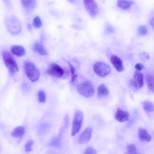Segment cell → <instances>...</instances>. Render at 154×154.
<instances>
[{
  "instance_id": "5",
  "label": "cell",
  "mask_w": 154,
  "mask_h": 154,
  "mask_svg": "<svg viewBox=\"0 0 154 154\" xmlns=\"http://www.w3.org/2000/svg\"><path fill=\"white\" fill-rule=\"evenodd\" d=\"M93 70L95 73L100 77H105L111 72V67L108 64L99 61L93 65Z\"/></svg>"
},
{
  "instance_id": "25",
  "label": "cell",
  "mask_w": 154,
  "mask_h": 154,
  "mask_svg": "<svg viewBox=\"0 0 154 154\" xmlns=\"http://www.w3.org/2000/svg\"><path fill=\"white\" fill-rule=\"evenodd\" d=\"M137 32H138V35H141V36H144V35H146V34L147 32V28L144 25H140V26H139V27L138 28Z\"/></svg>"
},
{
  "instance_id": "17",
  "label": "cell",
  "mask_w": 154,
  "mask_h": 154,
  "mask_svg": "<svg viewBox=\"0 0 154 154\" xmlns=\"http://www.w3.org/2000/svg\"><path fill=\"white\" fill-rule=\"evenodd\" d=\"M133 4V1L131 0H118L117 6L123 10H128L131 8Z\"/></svg>"
},
{
  "instance_id": "19",
  "label": "cell",
  "mask_w": 154,
  "mask_h": 154,
  "mask_svg": "<svg viewBox=\"0 0 154 154\" xmlns=\"http://www.w3.org/2000/svg\"><path fill=\"white\" fill-rule=\"evenodd\" d=\"M67 63L69 66V70H70V73L71 75L72 82L74 84H76L78 82V75L76 73L75 69L74 66L69 61H67Z\"/></svg>"
},
{
  "instance_id": "1",
  "label": "cell",
  "mask_w": 154,
  "mask_h": 154,
  "mask_svg": "<svg viewBox=\"0 0 154 154\" xmlns=\"http://www.w3.org/2000/svg\"><path fill=\"white\" fill-rule=\"evenodd\" d=\"M23 66L25 72L30 81L35 82L39 79L40 71L32 62L25 61Z\"/></svg>"
},
{
  "instance_id": "22",
  "label": "cell",
  "mask_w": 154,
  "mask_h": 154,
  "mask_svg": "<svg viewBox=\"0 0 154 154\" xmlns=\"http://www.w3.org/2000/svg\"><path fill=\"white\" fill-rule=\"evenodd\" d=\"M61 135L60 134L57 136H55L51 140L49 143V146H54V147H58L61 144Z\"/></svg>"
},
{
  "instance_id": "28",
  "label": "cell",
  "mask_w": 154,
  "mask_h": 154,
  "mask_svg": "<svg viewBox=\"0 0 154 154\" xmlns=\"http://www.w3.org/2000/svg\"><path fill=\"white\" fill-rule=\"evenodd\" d=\"M33 143H34V142L32 140H29L26 143V144L25 145V149L26 152H29L31 151Z\"/></svg>"
},
{
  "instance_id": "6",
  "label": "cell",
  "mask_w": 154,
  "mask_h": 154,
  "mask_svg": "<svg viewBox=\"0 0 154 154\" xmlns=\"http://www.w3.org/2000/svg\"><path fill=\"white\" fill-rule=\"evenodd\" d=\"M83 113L81 111L77 110L75 111L72 122V128L71 131L72 136H74L81 129L83 120Z\"/></svg>"
},
{
  "instance_id": "18",
  "label": "cell",
  "mask_w": 154,
  "mask_h": 154,
  "mask_svg": "<svg viewBox=\"0 0 154 154\" xmlns=\"http://www.w3.org/2000/svg\"><path fill=\"white\" fill-rule=\"evenodd\" d=\"M25 132V129L23 126H20L14 128V129L11 132V135L12 137L14 138H20L24 135Z\"/></svg>"
},
{
  "instance_id": "13",
  "label": "cell",
  "mask_w": 154,
  "mask_h": 154,
  "mask_svg": "<svg viewBox=\"0 0 154 154\" xmlns=\"http://www.w3.org/2000/svg\"><path fill=\"white\" fill-rule=\"evenodd\" d=\"M138 136L140 141L143 142H149L152 140V136L144 128H140L138 131Z\"/></svg>"
},
{
  "instance_id": "7",
  "label": "cell",
  "mask_w": 154,
  "mask_h": 154,
  "mask_svg": "<svg viewBox=\"0 0 154 154\" xmlns=\"http://www.w3.org/2000/svg\"><path fill=\"white\" fill-rule=\"evenodd\" d=\"M46 73L54 78H61L64 75V69L56 63H52L47 69Z\"/></svg>"
},
{
  "instance_id": "31",
  "label": "cell",
  "mask_w": 154,
  "mask_h": 154,
  "mask_svg": "<svg viewBox=\"0 0 154 154\" xmlns=\"http://www.w3.org/2000/svg\"><path fill=\"white\" fill-rule=\"evenodd\" d=\"M150 25H151V26H152V27L153 28V18H152L151 21H150Z\"/></svg>"
},
{
  "instance_id": "11",
  "label": "cell",
  "mask_w": 154,
  "mask_h": 154,
  "mask_svg": "<svg viewBox=\"0 0 154 154\" xmlns=\"http://www.w3.org/2000/svg\"><path fill=\"white\" fill-rule=\"evenodd\" d=\"M110 61L117 71L121 72L124 70L123 61L122 59L117 55H112L110 58Z\"/></svg>"
},
{
  "instance_id": "12",
  "label": "cell",
  "mask_w": 154,
  "mask_h": 154,
  "mask_svg": "<svg viewBox=\"0 0 154 154\" xmlns=\"http://www.w3.org/2000/svg\"><path fill=\"white\" fill-rule=\"evenodd\" d=\"M129 114L128 112L117 108L115 114V119L119 122H125L129 120Z\"/></svg>"
},
{
  "instance_id": "23",
  "label": "cell",
  "mask_w": 154,
  "mask_h": 154,
  "mask_svg": "<svg viewBox=\"0 0 154 154\" xmlns=\"http://www.w3.org/2000/svg\"><path fill=\"white\" fill-rule=\"evenodd\" d=\"M153 76L152 75H148L146 76V82L147 87L150 90L153 91Z\"/></svg>"
},
{
  "instance_id": "2",
  "label": "cell",
  "mask_w": 154,
  "mask_h": 154,
  "mask_svg": "<svg viewBox=\"0 0 154 154\" xmlns=\"http://www.w3.org/2000/svg\"><path fill=\"white\" fill-rule=\"evenodd\" d=\"M7 29L11 34L16 35L20 32L21 30V24L19 19L14 16L8 17L5 21Z\"/></svg>"
},
{
  "instance_id": "29",
  "label": "cell",
  "mask_w": 154,
  "mask_h": 154,
  "mask_svg": "<svg viewBox=\"0 0 154 154\" xmlns=\"http://www.w3.org/2000/svg\"><path fill=\"white\" fill-rule=\"evenodd\" d=\"M84 153L85 154H96V153H97V152L93 147H87L85 149V150L84 152Z\"/></svg>"
},
{
  "instance_id": "4",
  "label": "cell",
  "mask_w": 154,
  "mask_h": 154,
  "mask_svg": "<svg viewBox=\"0 0 154 154\" xmlns=\"http://www.w3.org/2000/svg\"><path fill=\"white\" fill-rule=\"evenodd\" d=\"M2 55L4 62L10 72L12 74L17 73L19 71V68L16 61L11 54L7 51H3Z\"/></svg>"
},
{
  "instance_id": "32",
  "label": "cell",
  "mask_w": 154,
  "mask_h": 154,
  "mask_svg": "<svg viewBox=\"0 0 154 154\" xmlns=\"http://www.w3.org/2000/svg\"><path fill=\"white\" fill-rule=\"evenodd\" d=\"M67 1H69V2H70L71 3H73V2H75V0H67Z\"/></svg>"
},
{
  "instance_id": "24",
  "label": "cell",
  "mask_w": 154,
  "mask_h": 154,
  "mask_svg": "<svg viewBox=\"0 0 154 154\" xmlns=\"http://www.w3.org/2000/svg\"><path fill=\"white\" fill-rule=\"evenodd\" d=\"M32 24L35 28H40L42 25V22L40 18L38 16H35L32 20Z\"/></svg>"
},
{
  "instance_id": "15",
  "label": "cell",
  "mask_w": 154,
  "mask_h": 154,
  "mask_svg": "<svg viewBox=\"0 0 154 154\" xmlns=\"http://www.w3.org/2000/svg\"><path fill=\"white\" fill-rule=\"evenodd\" d=\"M21 2L23 7L28 11L32 10L36 5L35 0H21Z\"/></svg>"
},
{
  "instance_id": "9",
  "label": "cell",
  "mask_w": 154,
  "mask_h": 154,
  "mask_svg": "<svg viewBox=\"0 0 154 154\" xmlns=\"http://www.w3.org/2000/svg\"><path fill=\"white\" fill-rule=\"evenodd\" d=\"M84 5L90 16L94 17L98 13V6L94 0H84Z\"/></svg>"
},
{
  "instance_id": "16",
  "label": "cell",
  "mask_w": 154,
  "mask_h": 154,
  "mask_svg": "<svg viewBox=\"0 0 154 154\" xmlns=\"http://www.w3.org/2000/svg\"><path fill=\"white\" fill-rule=\"evenodd\" d=\"M32 49L35 52L38 53L41 55H46L48 54V52L45 46L40 43H35L32 46Z\"/></svg>"
},
{
  "instance_id": "20",
  "label": "cell",
  "mask_w": 154,
  "mask_h": 154,
  "mask_svg": "<svg viewBox=\"0 0 154 154\" xmlns=\"http://www.w3.org/2000/svg\"><path fill=\"white\" fill-rule=\"evenodd\" d=\"M109 94V90L103 84H100L97 88V96H105Z\"/></svg>"
},
{
  "instance_id": "21",
  "label": "cell",
  "mask_w": 154,
  "mask_h": 154,
  "mask_svg": "<svg viewBox=\"0 0 154 154\" xmlns=\"http://www.w3.org/2000/svg\"><path fill=\"white\" fill-rule=\"evenodd\" d=\"M144 110L146 112H152L153 111V104L150 101H144L142 102Z\"/></svg>"
},
{
  "instance_id": "3",
  "label": "cell",
  "mask_w": 154,
  "mask_h": 154,
  "mask_svg": "<svg viewBox=\"0 0 154 154\" xmlns=\"http://www.w3.org/2000/svg\"><path fill=\"white\" fill-rule=\"evenodd\" d=\"M78 93L85 97H90L94 94V88L90 81H85L78 84L77 87Z\"/></svg>"
},
{
  "instance_id": "10",
  "label": "cell",
  "mask_w": 154,
  "mask_h": 154,
  "mask_svg": "<svg viewBox=\"0 0 154 154\" xmlns=\"http://www.w3.org/2000/svg\"><path fill=\"white\" fill-rule=\"evenodd\" d=\"M92 131L93 129L90 127H88L85 128L79 137V138H78L79 143L80 144H85L88 142L91 137Z\"/></svg>"
},
{
  "instance_id": "27",
  "label": "cell",
  "mask_w": 154,
  "mask_h": 154,
  "mask_svg": "<svg viewBox=\"0 0 154 154\" xmlns=\"http://www.w3.org/2000/svg\"><path fill=\"white\" fill-rule=\"evenodd\" d=\"M127 153H135L137 152L136 146L133 144H130L127 146Z\"/></svg>"
},
{
  "instance_id": "30",
  "label": "cell",
  "mask_w": 154,
  "mask_h": 154,
  "mask_svg": "<svg viewBox=\"0 0 154 154\" xmlns=\"http://www.w3.org/2000/svg\"><path fill=\"white\" fill-rule=\"evenodd\" d=\"M135 69H136L138 71H141V70H142L143 69H144V66L142 65V64H140V63H137V64H135Z\"/></svg>"
},
{
  "instance_id": "14",
  "label": "cell",
  "mask_w": 154,
  "mask_h": 154,
  "mask_svg": "<svg viewBox=\"0 0 154 154\" xmlns=\"http://www.w3.org/2000/svg\"><path fill=\"white\" fill-rule=\"evenodd\" d=\"M11 52L15 55L18 57L23 56L25 54V48L19 45H14L11 48Z\"/></svg>"
},
{
  "instance_id": "8",
  "label": "cell",
  "mask_w": 154,
  "mask_h": 154,
  "mask_svg": "<svg viewBox=\"0 0 154 154\" xmlns=\"http://www.w3.org/2000/svg\"><path fill=\"white\" fill-rule=\"evenodd\" d=\"M144 75L140 71H135L133 75V78L130 81V85L136 90L142 88L144 85Z\"/></svg>"
},
{
  "instance_id": "26",
  "label": "cell",
  "mask_w": 154,
  "mask_h": 154,
  "mask_svg": "<svg viewBox=\"0 0 154 154\" xmlns=\"http://www.w3.org/2000/svg\"><path fill=\"white\" fill-rule=\"evenodd\" d=\"M38 100L41 103H45L46 101V94L43 90H39L38 92Z\"/></svg>"
}]
</instances>
